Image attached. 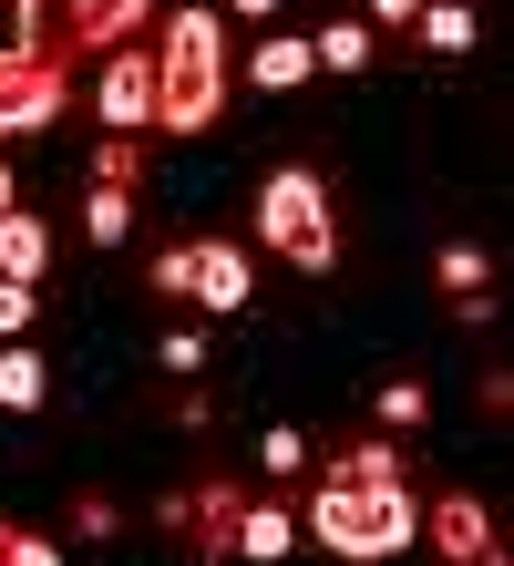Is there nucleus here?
<instances>
[{
	"mask_svg": "<svg viewBox=\"0 0 514 566\" xmlns=\"http://www.w3.org/2000/svg\"><path fill=\"white\" fill-rule=\"evenodd\" d=\"M62 11H73V31H83L93 52H124L134 31H145V11H155V0H62Z\"/></svg>",
	"mask_w": 514,
	"mask_h": 566,
	"instance_id": "obj_10",
	"label": "nucleus"
},
{
	"mask_svg": "<svg viewBox=\"0 0 514 566\" xmlns=\"http://www.w3.org/2000/svg\"><path fill=\"white\" fill-rule=\"evenodd\" d=\"M227 11H237V21H279L289 0H227Z\"/></svg>",
	"mask_w": 514,
	"mask_h": 566,
	"instance_id": "obj_26",
	"label": "nucleus"
},
{
	"mask_svg": "<svg viewBox=\"0 0 514 566\" xmlns=\"http://www.w3.org/2000/svg\"><path fill=\"white\" fill-rule=\"evenodd\" d=\"M42 269H52V227L31 217V207H0V279L42 289Z\"/></svg>",
	"mask_w": 514,
	"mask_h": 566,
	"instance_id": "obj_9",
	"label": "nucleus"
},
{
	"mask_svg": "<svg viewBox=\"0 0 514 566\" xmlns=\"http://www.w3.org/2000/svg\"><path fill=\"white\" fill-rule=\"evenodd\" d=\"M473 566H514V556H473Z\"/></svg>",
	"mask_w": 514,
	"mask_h": 566,
	"instance_id": "obj_29",
	"label": "nucleus"
},
{
	"mask_svg": "<svg viewBox=\"0 0 514 566\" xmlns=\"http://www.w3.org/2000/svg\"><path fill=\"white\" fill-rule=\"evenodd\" d=\"M381 422H422V381H391L381 391Z\"/></svg>",
	"mask_w": 514,
	"mask_h": 566,
	"instance_id": "obj_25",
	"label": "nucleus"
},
{
	"mask_svg": "<svg viewBox=\"0 0 514 566\" xmlns=\"http://www.w3.org/2000/svg\"><path fill=\"white\" fill-rule=\"evenodd\" d=\"M308 73H319V52H308V42H258V52H248V83H258V93H298Z\"/></svg>",
	"mask_w": 514,
	"mask_h": 566,
	"instance_id": "obj_11",
	"label": "nucleus"
},
{
	"mask_svg": "<svg viewBox=\"0 0 514 566\" xmlns=\"http://www.w3.org/2000/svg\"><path fill=\"white\" fill-rule=\"evenodd\" d=\"M258 463H268V474H298V463H308V443H298V432L279 422V432H268V443H258Z\"/></svg>",
	"mask_w": 514,
	"mask_h": 566,
	"instance_id": "obj_22",
	"label": "nucleus"
},
{
	"mask_svg": "<svg viewBox=\"0 0 514 566\" xmlns=\"http://www.w3.org/2000/svg\"><path fill=\"white\" fill-rule=\"evenodd\" d=\"M42 402H52L42 350H0V412H42Z\"/></svg>",
	"mask_w": 514,
	"mask_h": 566,
	"instance_id": "obj_13",
	"label": "nucleus"
},
{
	"mask_svg": "<svg viewBox=\"0 0 514 566\" xmlns=\"http://www.w3.org/2000/svg\"><path fill=\"white\" fill-rule=\"evenodd\" d=\"M93 186H134V135H114V145L93 155Z\"/></svg>",
	"mask_w": 514,
	"mask_h": 566,
	"instance_id": "obj_23",
	"label": "nucleus"
},
{
	"mask_svg": "<svg viewBox=\"0 0 514 566\" xmlns=\"http://www.w3.org/2000/svg\"><path fill=\"white\" fill-rule=\"evenodd\" d=\"M339 484H401V453L391 443H360L350 463H339Z\"/></svg>",
	"mask_w": 514,
	"mask_h": 566,
	"instance_id": "obj_19",
	"label": "nucleus"
},
{
	"mask_svg": "<svg viewBox=\"0 0 514 566\" xmlns=\"http://www.w3.org/2000/svg\"><path fill=\"white\" fill-rule=\"evenodd\" d=\"M155 360H165V371H206V340H196V329H165Z\"/></svg>",
	"mask_w": 514,
	"mask_h": 566,
	"instance_id": "obj_24",
	"label": "nucleus"
},
{
	"mask_svg": "<svg viewBox=\"0 0 514 566\" xmlns=\"http://www.w3.org/2000/svg\"><path fill=\"white\" fill-rule=\"evenodd\" d=\"M289 546H298V525L279 505H248V515H237V556H248V566H279Z\"/></svg>",
	"mask_w": 514,
	"mask_h": 566,
	"instance_id": "obj_12",
	"label": "nucleus"
},
{
	"mask_svg": "<svg viewBox=\"0 0 514 566\" xmlns=\"http://www.w3.org/2000/svg\"><path fill=\"white\" fill-rule=\"evenodd\" d=\"M370 21H422V0H370Z\"/></svg>",
	"mask_w": 514,
	"mask_h": 566,
	"instance_id": "obj_27",
	"label": "nucleus"
},
{
	"mask_svg": "<svg viewBox=\"0 0 514 566\" xmlns=\"http://www.w3.org/2000/svg\"><path fill=\"white\" fill-rule=\"evenodd\" d=\"M93 104L114 135H145L155 124V52L145 42H124V52H103V83H93Z\"/></svg>",
	"mask_w": 514,
	"mask_h": 566,
	"instance_id": "obj_6",
	"label": "nucleus"
},
{
	"mask_svg": "<svg viewBox=\"0 0 514 566\" xmlns=\"http://www.w3.org/2000/svg\"><path fill=\"white\" fill-rule=\"evenodd\" d=\"M258 238L289 258V269H339V227H329V186L308 176V165H279V176L258 186Z\"/></svg>",
	"mask_w": 514,
	"mask_h": 566,
	"instance_id": "obj_3",
	"label": "nucleus"
},
{
	"mask_svg": "<svg viewBox=\"0 0 514 566\" xmlns=\"http://www.w3.org/2000/svg\"><path fill=\"white\" fill-rule=\"evenodd\" d=\"M155 289H165V298H196L206 319H227V310H248V248H227V238H186V248H165V258H155Z\"/></svg>",
	"mask_w": 514,
	"mask_h": 566,
	"instance_id": "obj_4",
	"label": "nucleus"
},
{
	"mask_svg": "<svg viewBox=\"0 0 514 566\" xmlns=\"http://www.w3.org/2000/svg\"><path fill=\"white\" fill-rule=\"evenodd\" d=\"M0 207H11V165H0Z\"/></svg>",
	"mask_w": 514,
	"mask_h": 566,
	"instance_id": "obj_28",
	"label": "nucleus"
},
{
	"mask_svg": "<svg viewBox=\"0 0 514 566\" xmlns=\"http://www.w3.org/2000/svg\"><path fill=\"white\" fill-rule=\"evenodd\" d=\"M308 52H319V73H360V62H370V21H329V31H308Z\"/></svg>",
	"mask_w": 514,
	"mask_h": 566,
	"instance_id": "obj_16",
	"label": "nucleus"
},
{
	"mask_svg": "<svg viewBox=\"0 0 514 566\" xmlns=\"http://www.w3.org/2000/svg\"><path fill=\"white\" fill-rule=\"evenodd\" d=\"M52 42H42V0H0V73L11 62H42Z\"/></svg>",
	"mask_w": 514,
	"mask_h": 566,
	"instance_id": "obj_14",
	"label": "nucleus"
},
{
	"mask_svg": "<svg viewBox=\"0 0 514 566\" xmlns=\"http://www.w3.org/2000/svg\"><path fill=\"white\" fill-rule=\"evenodd\" d=\"M31 319H42V289H21V279H0V340H21Z\"/></svg>",
	"mask_w": 514,
	"mask_h": 566,
	"instance_id": "obj_21",
	"label": "nucleus"
},
{
	"mask_svg": "<svg viewBox=\"0 0 514 566\" xmlns=\"http://www.w3.org/2000/svg\"><path fill=\"white\" fill-rule=\"evenodd\" d=\"M411 31H422L432 52H473V11H463V0H422V21H411Z\"/></svg>",
	"mask_w": 514,
	"mask_h": 566,
	"instance_id": "obj_17",
	"label": "nucleus"
},
{
	"mask_svg": "<svg viewBox=\"0 0 514 566\" xmlns=\"http://www.w3.org/2000/svg\"><path fill=\"white\" fill-rule=\"evenodd\" d=\"M422 536L453 566H473V556H494V515H484V494H442V505L422 515Z\"/></svg>",
	"mask_w": 514,
	"mask_h": 566,
	"instance_id": "obj_8",
	"label": "nucleus"
},
{
	"mask_svg": "<svg viewBox=\"0 0 514 566\" xmlns=\"http://www.w3.org/2000/svg\"><path fill=\"white\" fill-rule=\"evenodd\" d=\"M62 104H73V83H62V52L11 62V73H0V135H42V124H62Z\"/></svg>",
	"mask_w": 514,
	"mask_h": 566,
	"instance_id": "obj_5",
	"label": "nucleus"
},
{
	"mask_svg": "<svg viewBox=\"0 0 514 566\" xmlns=\"http://www.w3.org/2000/svg\"><path fill=\"white\" fill-rule=\"evenodd\" d=\"M442 289H453L463 310H484V248H442Z\"/></svg>",
	"mask_w": 514,
	"mask_h": 566,
	"instance_id": "obj_18",
	"label": "nucleus"
},
{
	"mask_svg": "<svg viewBox=\"0 0 514 566\" xmlns=\"http://www.w3.org/2000/svg\"><path fill=\"white\" fill-rule=\"evenodd\" d=\"M0 566H62V546L31 536V525H0Z\"/></svg>",
	"mask_w": 514,
	"mask_h": 566,
	"instance_id": "obj_20",
	"label": "nucleus"
},
{
	"mask_svg": "<svg viewBox=\"0 0 514 566\" xmlns=\"http://www.w3.org/2000/svg\"><path fill=\"white\" fill-rule=\"evenodd\" d=\"M83 238H93V248H124V238H134V186H93Z\"/></svg>",
	"mask_w": 514,
	"mask_h": 566,
	"instance_id": "obj_15",
	"label": "nucleus"
},
{
	"mask_svg": "<svg viewBox=\"0 0 514 566\" xmlns=\"http://www.w3.org/2000/svg\"><path fill=\"white\" fill-rule=\"evenodd\" d=\"M217 114H227V21L186 0V11H165V42H155V124L206 135Z\"/></svg>",
	"mask_w": 514,
	"mask_h": 566,
	"instance_id": "obj_1",
	"label": "nucleus"
},
{
	"mask_svg": "<svg viewBox=\"0 0 514 566\" xmlns=\"http://www.w3.org/2000/svg\"><path fill=\"white\" fill-rule=\"evenodd\" d=\"M237 515H248V494H237V484H206V494H176V505H165V525H196V556L206 566L237 556Z\"/></svg>",
	"mask_w": 514,
	"mask_h": 566,
	"instance_id": "obj_7",
	"label": "nucleus"
},
{
	"mask_svg": "<svg viewBox=\"0 0 514 566\" xmlns=\"http://www.w3.org/2000/svg\"><path fill=\"white\" fill-rule=\"evenodd\" d=\"M308 536H319L329 556H350V566H391L401 546H422V505H411L401 484H319L308 494Z\"/></svg>",
	"mask_w": 514,
	"mask_h": 566,
	"instance_id": "obj_2",
	"label": "nucleus"
}]
</instances>
